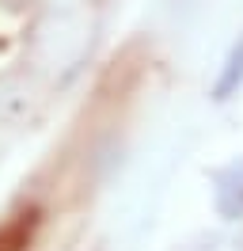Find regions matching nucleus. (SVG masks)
I'll use <instances>...</instances> for the list:
<instances>
[{
    "instance_id": "nucleus-1",
    "label": "nucleus",
    "mask_w": 243,
    "mask_h": 251,
    "mask_svg": "<svg viewBox=\"0 0 243 251\" xmlns=\"http://www.w3.org/2000/svg\"><path fill=\"white\" fill-rule=\"evenodd\" d=\"M240 84H243V42L232 50V57H228V65H224V73H220V80H217L213 95H217V99H228Z\"/></svg>"
}]
</instances>
